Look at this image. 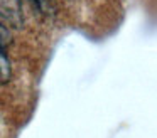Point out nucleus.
<instances>
[{"label": "nucleus", "instance_id": "7ed1b4c3", "mask_svg": "<svg viewBox=\"0 0 157 138\" xmlns=\"http://www.w3.org/2000/svg\"><path fill=\"white\" fill-rule=\"evenodd\" d=\"M12 44V34L9 30V27L0 20V49L5 50Z\"/></svg>", "mask_w": 157, "mask_h": 138}, {"label": "nucleus", "instance_id": "f03ea898", "mask_svg": "<svg viewBox=\"0 0 157 138\" xmlns=\"http://www.w3.org/2000/svg\"><path fill=\"white\" fill-rule=\"evenodd\" d=\"M10 79V62H9L5 50L0 49V83L5 84Z\"/></svg>", "mask_w": 157, "mask_h": 138}, {"label": "nucleus", "instance_id": "f257e3e1", "mask_svg": "<svg viewBox=\"0 0 157 138\" xmlns=\"http://www.w3.org/2000/svg\"><path fill=\"white\" fill-rule=\"evenodd\" d=\"M0 20L7 27L21 29L24 22L21 0H0Z\"/></svg>", "mask_w": 157, "mask_h": 138}]
</instances>
